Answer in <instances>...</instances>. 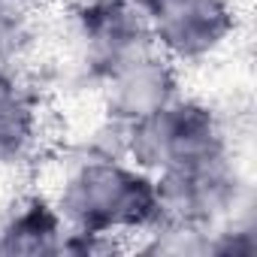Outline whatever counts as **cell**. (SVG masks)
<instances>
[{
  "instance_id": "cell-1",
  "label": "cell",
  "mask_w": 257,
  "mask_h": 257,
  "mask_svg": "<svg viewBox=\"0 0 257 257\" xmlns=\"http://www.w3.org/2000/svg\"><path fill=\"white\" fill-rule=\"evenodd\" d=\"M46 194L70 233L124 242L158 224L155 176L143 173L127 158L67 146L61 161H55Z\"/></svg>"
},
{
  "instance_id": "cell-2",
  "label": "cell",
  "mask_w": 257,
  "mask_h": 257,
  "mask_svg": "<svg viewBox=\"0 0 257 257\" xmlns=\"http://www.w3.org/2000/svg\"><path fill=\"white\" fill-rule=\"evenodd\" d=\"M236 152L227 115L203 100L182 94L164 109L127 124L124 155L149 176L188 170Z\"/></svg>"
},
{
  "instance_id": "cell-3",
  "label": "cell",
  "mask_w": 257,
  "mask_h": 257,
  "mask_svg": "<svg viewBox=\"0 0 257 257\" xmlns=\"http://www.w3.org/2000/svg\"><path fill=\"white\" fill-rule=\"evenodd\" d=\"M61 16L64 64L94 94L121 67L155 49L146 10L127 0H73Z\"/></svg>"
},
{
  "instance_id": "cell-4",
  "label": "cell",
  "mask_w": 257,
  "mask_h": 257,
  "mask_svg": "<svg viewBox=\"0 0 257 257\" xmlns=\"http://www.w3.org/2000/svg\"><path fill=\"white\" fill-rule=\"evenodd\" d=\"M155 191L158 224H179L206 233H215L254 209L251 179L236 152L188 170L155 176Z\"/></svg>"
},
{
  "instance_id": "cell-5",
  "label": "cell",
  "mask_w": 257,
  "mask_h": 257,
  "mask_svg": "<svg viewBox=\"0 0 257 257\" xmlns=\"http://www.w3.org/2000/svg\"><path fill=\"white\" fill-rule=\"evenodd\" d=\"M146 16L155 49L182 70L215 61L242 28L239 0H152Z\"/></svg>"
},
{
  "instance_id": "cell-6",
  "label": "cell",
  "mask_w": 257,
  "mask_h": 257,
  "mask_svg": "<svg viewBox=\"0 0 257 257\" xmlns=\"http://www.w3.org/2000/svg\"><path fill=\"white\" fill-rule=\"evenodd\" d=\"M182 67L173 64L167 55L152 49L149 55L131 61L115 76H109L97 88L100 112L112 121L134 124L140 118H149L152 112L164 109L176 97H182Z\"/></svg>"
},
{
  "instance_id": "cell-7",
  "label": "cell",
  "mask_w": 257,
  "mask_h": 257,
  "mask_svg": "<svg viewBox=\"0 0 257 257\" xmlns=\"http://www.w3.org/2000/svg\"><path fill=\"white\" fill-rule=\"evenodd\" d=\"M46 109L28 73L0 70V173H22L43 158Z\"/></svg>"
},
{
  "instance_id": "cell-8",
  "label": "cell",
  "mask_w": 257,
  "mask_h": 257,
  "mask_svg": "<svg viewBox=\"0 0 257 257\" xmlns=\"http://www.w3.org/2000/svg\"><path fill=\"white\" fill-rule=\"evenodd\" d=\"M67 224L46 191L19 197L0 218V254H61Z\"/></svg>"
},
{
  "instance_id": "cell-9",
  "label": "cell",
  "mask_w": 257,
  "mask_h": 257,
  "mask_svg": "<svg viewBox=\"0 0 257 257\" xmlns=\"http://www.w3.org/2000/svg\"><path fill=\"white\" fill-rule=\"evenodd\" d=\"M43 46V22L34 4L0 0V70L28 73Z\"/></svg>"
},
{
  "instance_id": "cell-10",
  "label": "cell",
  "mask_w": 257,
  "mask_h": 257,
  "mask_svg": "<svg viewBox=\"0 0 257 257\" xmlns=\"http://www.w3.org/2000/svg\"><path fill=\"white\" fill-rule=\"evenodd\" d=\"M127 4H134V7H140V10H149L152 0H127Z\"/></svg>"
},
{
  "instance_id": "cell-11",
  "label": "cell",
  "mask_w": 257,
  "mask_h": 257,
  "mask_svg": "<svg viewBox=\"0 0 257 257\" xmlns=\"http://www.w3.org/2000/svg\"><path fill=\"white\" fill-rule=\"evenodd\" d=\"M16 4H34V7H37V4H40V0H16Z\"/></svg>"
}]
</instances>
